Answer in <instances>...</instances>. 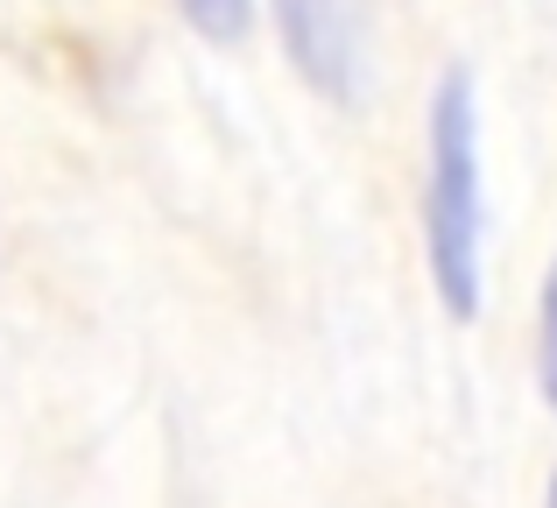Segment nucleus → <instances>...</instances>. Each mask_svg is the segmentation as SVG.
<instances>
[{
	"instance_id": "f03ea898",
	"label": "nucleus",
	"mask_w": 557,
	"mask_h": 508,
	"mask_svg": "<svg viewBox=\"0 0 557 508\" xmlns=\"http://www.w3.org/2000/svg\"><path fill=\"white\" fill-rule=\"evenodd\" d=\"M289 64L318 85L325 99H354L360 85V36H354V0H275Z\"/></svg>"
},
{
	"instance_id": "20e7f679",
	"label": "nucleus",
	"mask_w": 557,
	"mask_h": 508,
	"mask_svg": "<svg viewBox=\"0 0 557 508\" xmlns=\"http://www.w3.org/2000/svg\"><path fill=\"white\" fill-rule=\"evenodd\" d=\"M536 374H544V402L557 417V261H550V283H544V318H536Z\"/></svg>"
},
{
	"instance_id": "f257e3e1",
	"label": "nucleus",
	"mask_w": 557,
	"mask_h": 508,
	"mask_svg": "<svg viewBox=\"0 0 557 508\" xmlns=\"http://www.w3.org/2000/svg\"><path fill=\"white\" fill-rule=\"evenodd\" d=\"M480 226H487V191H480V113L473 78L445 71L431 99V177H423V248H431V283L451 318H480Z\"/></svg>"
},
{
	"instance_id": "7ed1b4c3",
	"label": "nucleus",
	"mask_w": 557,
	"mask_h": 508,
	"mask_svg": "<svg viewBox=\"0 0 557 508\" xmlns=\"http://www.w3.org/2000/svg\"><path fill=\"white\" fill-rule=\"evenodd\" d=\"M190 14V28H198L205 42H240L247 22H255V0H177Z\"/></svg>"
},
{
	"instance_id": "39448f33",
	"label": "nucleus",
	"mask_w": 557,
	"mask_h": 508,
	"mask_svg": "<svg viewBox=\"0 0 557 508\" xmlns=\"http://www.w3.org/2000/svg\"><path fill=\"white\" fill-rule=\"evenodd\" d=\"M550 508H557V481H550Z\"/></svg>"
}]
</instances>
